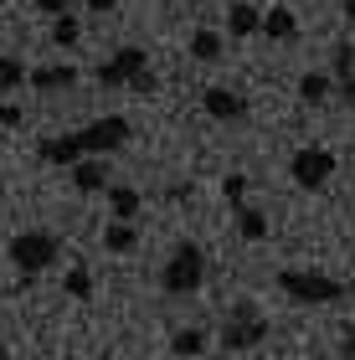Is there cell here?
<instances>
[{"instance_id":"cell-8","label":"cell","mask_w":355,"mask_h":360,"mask_svg":"<svg viewBox=\"0 0 355 360\" xmlns=\"http://www.w3.org/2000/svg\"><path fill=\"white\" fill-rule=\"evenodd\" d=\"M201 108L212 113V119H221V124L247 119V98H242L237 88H206V93H201Z\"/></svg>"},{"instance_id":"cell-1","label":"cell","mask_w":355,"mask_h":360,"mask_svg":"<svg viewBox=\"0 0 355 360\" xmlns=\"http://www.w3.org/2000/svg\"><path fill=\"white\" fill-rule=\"evenodd\" d=\"M206 283V252L196 242H175V252L165 257V268H160V288L170 293V299H191Z\"/></svg>"},{"instance_id":"cell-22","label":"cell","mask_w":355,"mask_h":360,"mask_svg":"<svg viewBox=\"0 0 355 360\" xmlns=\"http://www.w3.org/2000/svg\"><path fill=\"white\" fill-rule=\"evenodd\" d=\"M26 83H31L26 62H21V57H0V88H6V93H21Z\"/></svg>"},{"instance_id":"cell-23","label":"cell","mask_w":355,"mask_h":360,"mask_svg":"<svg viewBox=\"0 0 355 360\" xmlns=\"http://www.w3.org/2000/svg\"><path fill=\"white\" fill-rule=\"evenodd\" d=\"M201 350H206V335H201V330H175V335H170V355L191 360V355H201Z\"/></svg>"},{"instance_id":"cell-17","label":"cell","mask_w":355,"mask_h":360,"mask_svg":"<svg viewBox=\"0 0 355 360\" xmlns=\"http://www.w3.org/2000/svg\"><path fill=\"white\" fill-rule=\"evenodd\" d=\"M103 248L108 252H134L139 248V226L134 221H108L103 226Z\"/></svg>"},{"instance_id":"cell-2","label":"cell","mask_w":355,"mask_h":360,"mask_svg":"<svg viewBox=\"0 0 355 360\" xmlns=\"http://www.w3.org/2000/svg\"><path fill=\"white\" fill-rule=\"evenodd\" d=\"M6 257H11L15 273L37 278L41 268H52L57 257H62V237H57V232H15L11 248H6Z\"/></svg>"},{"instance_id":"cell-21","label":"cell","mask_w":355,"mask_h":360,"mask_svg":"<svg viewBox=\"0 0 355 360\" xmlns=\"http://www.w3.org/2000/svg\"><path fill=\"white\" fill-rule=\"evenodd\" d=\"M62 293H72L77 304H88V299H93V273H88L83 263H72L67 278H62Z\"/></svg>"},{"instance_id":"cell-14","label":"cell","mask_w":355,"mask_h":360,"mask_svg":"<svg viewBox=\"0 0 355 360\" xmlns=\"http://www.w3.org/2000/svg\"><path fill=\"white\" fill-rule=\"evenodd\" d=\"M227 31H232V37H252V31H263V11L247 6V0H232V11H227Z\"/></svg>"},{"instance_id":"cell-27","label":"cell","mask_w":355,"mask_h":360,"mask_svg":"<svg viewBox=\"0 0 355 360\" xmlns=\"http://www.w3.org/2000/svg\"><path fill=\"white\" fill-rule=\"evenodd\" d=\"M129 88H134V93H150V98H155V88H160V77H155V72H139V77H134V83H129Z\"/></svg>"},{"instance_id":"cell-24","label":"cell","mask_w":355,"mask_h":360,"mask_svg":"<svg viewBox=\"0 0 355 360\" xmlns=\"http://www.w3.org/2000/svg\"><path fill=\"white\" fill-rule=\"evenodd\" d=\"M221 195H227L232 206H242V195H247V175H237V170L221 175Z\"/></svg>"},{"instance_id":"cell-7","label":"cell","mask_w":355,"mask_h":360,"mask_svg":"<svg viewBox=\"0 0 355 360\" xmlns=\"http://www.w3.org/2000/svg\"><path fill=\"white\" fill-rule=\"evenodd\" d=\"M268 335H273L268 314H257V319H227V324H221V350H252V345H263Z\"/></svg>"},{"instance_id":"cell-11","label":"cell","mask_w":355,"mask_h":360,"mask_svg":"<svg viewBox=\"0 0 355 360\" xmlns=\"http://www.w3.org/2000/svg\"><path fill=\"white\" fill-rule=\"evenodd\" d=\"M72 175V186L83 191V195H98V191H108V165L98 155H88V160H77V165L67 170Z\"/></svg>"},{"instance_id":"cell-28","label":"cell","mask_w":355,"mask_h":360,"mask_svg":"<svg viewBox=\"0 0 355 360\" xmlns=\"http://www.w3.org/2000/svg\"><path fill=\"white\" fill-rule=\"evenodd\" d=\"M340 355H355V319L340 330Z\"/></svg>"},{"instance_id":"cell-25","label":"cell","mask_w":355,"mask_h":360,"mask_svg":"<svg viewBox=\"0 0 355 360\" xmlns=\"http://www.w3.org/2000/svg\"><path fill=\"white\" fill-rule=\"evenodd\" d=\"M0 124H6L11 134H15V129L26 124V113H21V103H6V108H0Z\"/></svg>"},{"instance_id":"cell-4","label":"cell","mask_w":355,"mask_h":360,"mask_svg":"<svg viewBox=\"0 0 355 360\" xmlns=\"http://www.w3.org/2000/svg\"><path fill=\"white\" fill-rule=\"evenodd\" d=\"M330 175H335V155L319 150V144H304V150L288 155V180H294L299 191H319Z\"/></svg>"},{"instance_id":"cell-10","label":"cell","mask_w":355,"mask_h":360,"mask_svg":"<svg viewBox=\"0 0 355 360\" xmlns=\"http://www.w3.org/2000/svg\"><path fill=\"white\" fill-rule=\"evenodd\" d=\"M77 83V68L72 62H46V68H31V88L37 93H67Z\"/></svg>"},{"instance_id":"cell-9","label":"cell","mask_w":355,"mask_h":360,"mask_svg":"<svg viewBox=\"0 0 355 360\" xmlns=\"http://www.w3.org/2000/svg\"><path fill=\"white\" fill-rule=\"evenodd\" d=\"M41 160L46 165H77V160H88L83 150V134H52V139H41Z\"/></svg>"},{"instance_id":"cell-16","label":"cell","mask_w":355,"mask_h":360,"mask_svg":"<svg viewBox=\"0 0 355 360\" xmlns=\"http://www.w3.org/2000/svg\"><path fill=\"white\" fill-rule=\"evenodd\" d=\"M330 93H335V77L330 72H304L299 77V103H330Z\"/></svg>"},{"instance_id":"cell-13","label":"cell","mask_w":355,"mask_h":360,"mask_svg":"<svg viewBox=\"0 0 355 360\" xmlns=\"http://www.w3.org/2000/svg\"><path fill=\"white\" fill-rule=\"evenodd\" d=\"M263 37H268V41H294V37H299V15L288 11V6L263 11Z\"/></svg>"},{"instance_id":"cell-30","label":"cell","mask_w":355,"mask_h":360,"mask_svg":"<svg viewBox=\"0 0 355 360\" xmlns=\"http://www.w3.org/2000/svg\"><path fill=\"white\" fill-rule=\"evenodd\" d=\"M340 11H345V15H350V21H355V0H345V6H340Z\"/></svg>"},{"instance_id":"cell-3","label":"cell","mask_w":355,"mask_h":360,"mask_svg":"<svg viewBox=\"0 0 355 360\" xmlns=\"http://www.w3.org/2000/svg\"><path fill=\"white\" fill-rule=\"evenodd\" d=\"M278 288H283L294 304H340V299H345V283H340V278L314 273V268H283V273H278Z\"/></svg>"},{"instance_id":"cell-19","label":"cell","mask_w":355,"mask_h":360,"mask_svg":"<svg viewBox=\"0 0 355 360\" xmlns=\"http://www.w3.org/2000/svg\"><path fill=\"white\" fill-rule=\"evenodd\" d=\"M221 52H227L221 31H196V37H191V57L196 62H221Z\"/></svg>"},{"instance_id":"cell-20","label":"cell","mask_w":355,"mask_h":360,"mask_svg":"<svg viewBox=\"0 0 355 360\" xmlns=\"http://www.w3.org/2000/svg\"><path fill=\"white\" fill-rule=\"evenodd\" d=\"M237 232L247 237V242H263L268 237V217L257 206H237Z\"/></svg>"},{"instance_id":"cell-12","label":"cell","mask_w":355,"mask_h":360,"mask_svg":"<svg viewBox=\"0 0 355 360\" xmlns=\"http://www.w3.org/2000/svg\"><path fill=\"white\" fill-rule=\"evenodd\" d=\"M330 68H335V93L355 103V46H350V41H340V46H335Z\"/></svg>"},{"instance_id":"cell-15","label":"cell","mask_w":355,"mask_h":360,"mask_svg":"<svg viewBox=\"0 0 355 360\" xmlns=\"http://www.w3.org/2000/svg\"><path fill=\"white\" fill-rule=\"evenodd\" d=\"M144 206V195L134 186H108V211H114V221H134Z\"/></svg>"},{"instance_id":"cell-26","label":"cell","mask_w":355,"mask_h":360,"mask_svg":"<svg viewBox=\"0 0 355 360\" xmlns=\"http://www.w3.org/2000/svg\"><path fill=\"white\" fill-rule=\"evenodd\" d=\"M31 6H37V11H46V15H67V11L77 6V0H31Z\"/></svg>"},{"instance_id":"cell-6","label":"cell","mask_w":355,"mask_h":360,"mask_svg":"<svg viewBox=\"0 0 355 360\" xmlns=\"http://www.w3.org/2000/svg\"><path fill=\"white\" fill-rule=\"evenodd\" d=\"M139 72H150V57H144L139 46H119V52L98 68V83L103 88H119V83H134Z\"/></svg>"},{"instance_id":"cell-29","label":"cell","mask_w":355,"mask_h":360,"mask_svg":"<svg viewBox=\"0 0 355 360\" xmlns=\"http://www.w3.org/2000/svg\"><path fill=\"white\" fill-rule=\"evenodd\" d=\"M88 11H114V0H83Z\"/></svg>"},{"instance_id":"cell-5","label":"cell","mask_w":355,"mask_h":360,"mask_svg":"<svg viewBox=\"0 0 355 360\" xmlns=\"http://www.w3.org/2000/svg\"><path fill=\"white\" fill-rule=\"evenodd\" d=\"M77 134H83L88 155H114V150L129 144V119H124V113H108V119H93L88 129H77Z\"/></svg>"},{"instance_id":"cell-18","label":"cell","mask_w":355,"mask_h":360,"mask_svg":"<svg viewBox=\"0 0 355 360\" xmlns=\"http://www.w3.org/2000/svg\"><path fill=\"white\" fill-rule=\"evenodd\" d=\"M83 41V21L67 11V15H52V46H62V52H72V46Z\"/></svg>"}]
</instances>
